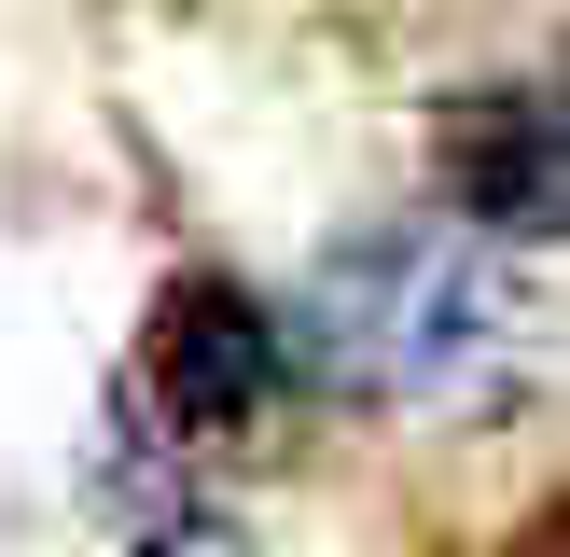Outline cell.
<instances>
[{
  "mask_svg": "<svg viewBox=\"0 0 570 557\" xmlns=\"http://www.w3.org/2000/svg\"><path fill=\"white\" fill-rule=\"evenodd\" d=\"M83 488H98V516H111V544H126V557H250L237 501H223L209 473L139 418V390H111V404H98V460H83Z\"/></svg>",
  "mask_w": 570,
  "mask_h": 557,
  "instance_id": "277c9868",
  "label": "cell"
},
{
  "mask_svg": "<svg viewBox=\"0 0 570 557\" xmlns=\"http://www.w3.org/2000/svg\"><path fill=\"white\" fill-rule=\"evenodd\" d=\"M445 195H460V237H488L501 265L557 237V209H570V154H557V98H543V84L445 98Z\"/></svg>",
  "mask_w": 570,
  "mask_h": 557,
  "instance_id": "3957f363",
  "label": "cell"
},
{
  "mask_svg": "<svg viewBox=\"0 0 570 557\" xmlns=\"http://www.w3.org/2000/svg\"><path fill=\"white\" fill-rule=\"evenodd\" d=\"M278 362L334 377L348 404H488L529 362V293L460 223H390V237H348L306 265Z\"/></svg>",
  "mask_w": 570,
  "mask_h": 557,
  "instance_id": "6da1fadb",
  "label": "cell"
},
{
  "mask_svg": "<svg viewBox=\"0 0 570 557\" xmlns=\"http://www.w3.org/2000/svg\"><path fill=\"white\" fill-rule=\"evenodd\" d=\"M139 334H154V349H139L154 432L181 446V460H237V446L265 432V404H278V321H265V293H237L223 265H181Z\"/></svg>",
  "mask_w": 570,
  "mask_h": 557,
  "instance_id": "7a4b0ae2",
  "label": "cell"
}]
</instances>
